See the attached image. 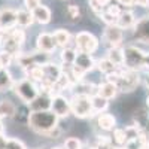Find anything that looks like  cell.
<instances>
[{
	"label": "cell",
	"instance_id": "6da1fadb",
	"mask_svg": "<svg viewBox=\"0 0 149 149\" xmlns=\"http://www.w3.org/2000/svg\"><path fill=\"white\" fill-rule=\"evenodd\" d=\"M58 116L52 110H36L30 112L29 116V127L37 134H46L52 128L58 127Z\"/></svg>",
	"mask_w": 149,
	"mask_h": 149
},
{
	"label": "cell",
	"instance_id": "7a4b0ae2",
	"mask_svg": "<svg viewBox=\"0 0 149 149\" xmlns=\"http://www.w3.org/2000/svg\"><path fill=\"white\" fill-rule=\"evenodd\" d=\"M70 106H72V113L76 118H90L94 113L93 104H91V97L84 95V94H73L70 98Z\"/></svg>",
	"mask_w": 149,
	"mask_h": 149
},
{
	"label": "cell",
	"instance_id": "3957f363",
	"mask_svg": "<svg viewBox=\"0 0 149 149\" xmlns=\"http://www.w3.org/2000/svg\"><path fill=\"white\" fill-rule=\"evenodd\" d=\"M143 61H145V51L134 45L124 48V67L139 72L143 69Z\"/></svg>",
	"mask_w": 149,
	"mask_h": 149
},
{
	"label": "cell",
	"instance_id": "277c9868",
	"mask_svg": "<svg viewBox=\"0 0 149 149\" xmlns=\"http://www.w3.org/2000/svg\"><path fill=\"white\" fill-rule=\"evenodd\" d=\"M14 91L21 98V102H24L26 104H29L30 102H33L34 98L39 95V88H37L36 82H33L29 78L27 79H22L19 82H15Z\"/></svg>",
	"mask_w": 149,
	"mask_h": 149
},
{
	"label": "cell",
	"instance_id": "5b68a950",
	"mask_svg": "<svg viewBox=\"0 0 149 149\" xmlns=\"http://www.w3.org/2000/svg\"><path fill=\"white\" fill-rule=\"evenodd\" d=\"M98 39L90 31H79L74 36V48L79 52H86V54H94L98 49Z\"/></svg>",
	"mask_w": 149,
	"mask_h": 149
},
{
	"label": "cell",
	"instance_id": "8992f818",
	"mask_svg": "<svg viewBox=\"0 0 149 149\" xmlns=\"http://www.w3.org/2000/svg\"><path fill=\"white\" fill-rule=\"evenodd\" d=\"M140 84V76L139 72L136 70H130L125 67H121V76L118 79V90L122 93H131L137 88V85Z\"/></svg>",
	"mask_w": 149,
	"mask_h": 149
},
{
	"label": "cell",
	"instance_id": "52a82bcc",
	"mask_svg": "<svg viewBox=\"0 0 149 149\" xmlns=\"http://www.w3.org/2000/svg\"><path fill=\"white\" fill-rule=\"evenodd\" d=\"M51 110L58 118H67L72 113V106H70V98L64 97L63 94H57L52 97V104Z\"/></svg>",
	"mask_w": 149,
	"mask_h": 149
},
{
	"label": "cell",
	"instance_id": "ba28073f",
	"mask_svg": "<svg viewBox=\"0 0 149 149\" xmlns=\"http://www.w3.org/2000/svg\"><path fill=\"white\" fill-rule=\"evenodd\" d=\"M103 40L110 46H121L122 40H124V31L119 26L116 24H110V26H106L104 33H103Z\"/></svg>",
	"mask_w": 149,
	"mask_h": 149
},
{
	"label": "cell",
	"instance_id": "9c48e42d",
	"mask_svg": "<svg viewBox=\"0 0 149 149\" xmlns=\"http://www.w3.org/2000/svg\"><path fill=\"white\" fill-rule=\"evenodd\" d=\"M36 49L40 52L52 54L57 49V42L51 33H40L36 39Z\"/></svg>",
	"mask_w": 149,
	"mask_h": 149
},
{
	"label": "cell",
	"instance_id": "30bf717a",
	"mask_svg": "<svg viewBox=\"0 0 149 149\" xmlns=\"http://www.w3.org/2000/svg\"><path fill=\"white\" fill-rule=\"evenodd\" d=\"M73 66H76L78 69H81L84 73H88L91 70H94L97 67V61L94 60L93 54H86V52H79L76 54Z\"/></svg>",
	"mask_w": 149,
	"mask_h": 149
},
{
	"label": "cell",
	"instance_id": "8fae6325",
	"mask_svg": "<svg viewBox=\"0 0 149 149\" xmlns=\"http://www.w3.org/2000/svg\"><path fill=\"white\" fill-rule=\"evenodd\" d=\"M0 27L5 31H9L14 27H17V10L10 8L0 9Z\"/></svg>",
	"mask_w": 149,
	"mask_h": 149
},
{
	"label": "cell",
	"instance_id": "7c38bea8",
	"mask_svg": "<svg viewBox=\"0 0 149 149\" xmlns=\"http://www.w3.org/2000/svg\"><path fill=\"white\" fill-rule=\"evenodd\" d=\"M43 73H45V78L42 82H49V84H57L58 78L61 76L63 73V67H60L58 64L49 61V63L43 64Z\"/></svg>",
	"mask_w": 149,
	"mask_h": 149
},
{
	"label": "cell",
	"instance_id": "4fadbf2b",
	"mask_svg": "<svg viewBox=\"0 0 149 149\" xmlns=\"http://www.w3.org/2000/svg\"><path fill=\"white\" fill-rule=\"evenodd\" d=\"M51 104H52V97L48 95V94L40 93L33 102L29 103V107H30L31 112H36V110H51Z\"/></svg>",
	"mask_w": 149,
	"mask_h": 149
},
{
	"label": "cell",
	"instance_id": "5bb4252c",
	"mask_svg": "<svg viewBox=\"0 0 149 149\" xmlns=\"http://www.w3.org/2000/svg\"><path fill=\"white\" fill-rule=\"evenodd\" d=\"M134 36L137 37L139 40H142L145 43H149V17H145L140 21L136 22Z\"/></svg>",
	"mask_w": 149,
	"mask_h": 149
},
{
	"label": "cell",
	"instance_id": "9a60e30c",
	"mask_svg": "<svg viewBox=\"0 0 149 149\" xmlns=\"http://www.w3.org/2000/svg\"><path fill=\"white\" fill-rule=\"evenodd\" d=\"M33 18H34V22L37 24H42V26H45V24H49L52 19V12L51 9H49L48 6H37L34 10H33Z\"/></svg>",
	"mask_w": 149,
	"mask_h": 149
},
{
	"label": "cell",
	"instance_id": "2e32d148",
	"mask_svg": "<svg viewBox=\"0 0 149 149\" xmlns=\"http://www.w3.org/2000/svg\"><path fill=\"white\" fill-rule=\"evenodd\" d=\"M136 22H137V19H136V17L131 10H122L118 17L116 26H119L122 30H128V29H134Z\"/></svg>",
	"mask_w": 149,
	"mask_h": 149
},
{
	"label": "cell",
	"instance_id": "e0dca14e",
	"mask_svg": "<svg viewBox=\"0 0 149 149\" xmlns=\"http://www.w3.org/2000/svg\"><path fill=\"white\" fill-rule=\"evenodd\" d=\"M119 90H118V86L115 84H112L109 81L100 84V85H97V94H100L102 97L107 98V100H110V98H115L118 95Z\"/></svg>",
	"mask_w": 149,
	"mask_h": 149
},
{
	"label": "cell",
	"instance_id": "ac0fdd59",
	"mask_svg": "<svg viewBox=\"0 0 149 149\" xmlns=\"http://www.w3.org/2000/svg\"><path fill=\"white\" fill-rule=\"evenodd\" d=\"M15 85V79L12 76V73L9 72V69H0V93H5L14 88Z\"/></svg>",
	"mask_w": 149,
	"mask_h": 149
},
{
	"label": "cell",
	"instance_id": "d6986e66",
	"mask_svg": "<svg viewBox=\"0 0 149 149\" xmlns=\"http://www.w3.org/2000/svg\"><path fill=\"white\" fill-rule=\"evenodd\" d=\"M97 125L100 127L102 130H104V131H110V130H113L115 125H116V118L113 115H110V113H106V112L98 113Z\"/></svg>",
	"mask_w": 149,
	"mask_h": 149
},
{
	"label": "cell",
	"instance_id": "ffe728a7",
	"mask_svg": "<svg viewBox=\"0 0 149 149\" xmlns=\"http://www.w3.org/2000/svg\"><path fill=\"white\" fill-rule=\"evenodd\" d=\"M72 88H73V94H84V95H90V97L97 94V85L84 82V81H79L76 84H73Z\"/></svg>",
	"mask_w": 149,
	"mask_h": 149
},
{
	"label": "cell",
	"instance_id": "44dd1931",
	"mask_svg": "<svg viewBox=\"0 0 149 149\" xmlns=\"http://www.w3.org/2000/svg\"><path fill=\"white\" fill-rule=\"evenodd\" d=\"M34 22L33 18V12L29 9H19L17 10V26L22 27V29H27L30 27L31 24Z\"/></svg>",
	"mask_w": 149,
	"mask_h": 149
},
{
	"label": "cell",
	"instance_id": "7402d4cb",
	"mask_svg": "<svg viewBox=\"0 0 149 149\" xmlns=\"http://www.w3.org/2000/svg\"><path fill=\"white\" fill-rule=\"evenodd\" d=\"M107 58L118 67H124V49L121 46H110L107 49Z\"/></svg>",
	"mask_w": 149,
	"mask_h": 149
},
{
	"label": "cell",
	"instance_id": "603a6c76",
	"mask_svg": "<svg viewBox=\"0 0 149 149\" xmlns=\"http://www.w3.org/2000/svg\"><path fill=\"white\" fill-rule=\"evenodd\" d=\"M91 104H93L94 113L98 115V113H103V112L107 110L109 100H107V98H104V97H102L100 94H94V95H91Z\"/></svg>",
	"mask_w": 149,
	"mask_h": 149
},
{
	"label": "cell",
	"instance_id": "cb8c5ba5",
	"mask_svg": "<svg viewBox=\"0 0 149 149\" xmlns=\"http://www.w3.org/2000/svg\"><path fill=\"white\" fill-rule=\"evenodd\" d=\"M76 48H70V46H66V48H61V52H60V60L64 66H72L74 63V58H76Z\"/></svg>",
	"mask_w": 149,
	"mask_h": 149
},
{
	"label": "cell",
	"instance_id": "d4e9b609",
	"mask_svg": "<svg viewBox=\"0 0 149 149\" xmlns=\"http://www.w3.org/2000/svg\"><path fill=\"white\" fill-rule=\"evenodd\" d=\"M52 36H54V39H55V42H57V46H60V48L69 46V43H70V40H72V34H70L67 30H64V29L55 30Z\"/></svg>",
	"mask_w": 149,
	"mask_h": 149
},
{
	"label": "cell",
	"instance_id": "484cf974",
	"mask_svg": "<svg viewBox=\"0 0 149 149\" xmlns=\"http://www.w3.org/2000/svg\"><path fill=\"white\" fill-rule=\"evenodd\" d=\"M97 69L100 70L103 74H110V73H113V72H116L118 69H121V67H118L116 64H113L112 61L106 57V58H102V60H98L97 61Z\"/></svg>",
	"mask_w": 149,
	"mask_h": 149
},
{
	"label": "cell",
	"instance_id": "4316f807",
	"mask_svg": "<svg viewBox=\"0 0 149 149\" xmlns=\"http://www.w3.org/2000/svg\"><path fill=\"white\" fill-rule=\"evenodd\" d=\"M15 112H17V107L10 100L0 102V118H14Z\"/></svg>",
	"mask_w": 149,
	"mask_h": 149
},
{
	"label": "cell",
	"instance_id": "83f0119b",
	"mask_svg": "<svg viewBox=\"0 0 149 149\" xmlns=\"http://www.w3.org/2000/svg\"><path fill=\"white\" fill-rule=\"evenodd\" d=\"M27 72V78L31 79L33 82H42L43 78H45V73H43V66H39V64H36L33 67H30Z\"/></svg>",
	"mask_w": 149,
	"mask_h": 149
},
{
	"label": "cell",
	"instance_id": "f1b7e54d",
	"mask_svg": "<svg viewBox=\"0 0 149 149\" xmlns=\"http://www.w3.org/2000/svg\"><path fill=\"white\" fill-rule=\"evenodd\" d=\"M8 34H9L15 42H18L21 46L24 45V42H26V31H24L22 27H19V26H17V27H14L12 30H9Z\"/></svg>",
	"mask_w": 149,
	"mask_h": 149
},
{
	"label": "cell",
	"instance_id": "f546056e",
	"mask_svg": "<svg viewBox=\"0 0 149 149\" xmlns=\"http://www.w3.org/2000/svg\"><path fill=\"white\" fill-rule=\"evenodd\" d=\"M112 140H113L118 146H125L127 143V134L124 128H113V136H112Z\"/></svg>",
	"mask_w": 149,
	"mask_h": 149
},
{
	"label": "cell",
	"instance_id": "4dcf8cb0",
	"mask_svg": "<svg viewBox=\"0 0 149 149\" xmlns=\"http://www.w3.org/2000/svg\"><path fill=\"white\" fill-rule=\"evenodd\" d=\"M30 107H27V106H21L19 109H17V112H15V118L19 121V122H22V121H26V122H29V116H30Z\"/></svg>",
	"mask_w": 149,
	"mask_h": 149
},
{
	"label": "cell",
	"instance_id": "1f68e13d",
	"mask_svg": "<svg viewBox=\"0 0 149 149\" xmlns=\"http://www.w3.org/2000/svg\"><path fill=\"white\" fill-rule=\"evenodd\" d=\"M14 58H15V55H12V54H9V52H6V51H0V63H2V67H5V69H9L10 67V64L14 63Z\"/></svg>",
	"mask_w": 149,
	"mask_h": 149
},
{
	"label": "cell",
	"instance_id": "d6a6232c",
	"mask_svg": "<svg viewBox=\"0 0 149 149\" xmlns=\"http://www.w3.org/2000/svg\"><path fill=\"white\" fill-rule=\"evenodd\" d=\"M64 149H82V142L78 137H69L64 142Z\"/></svg>",
	"mask_w": 149,
	"mask_h": 149
},
{
	"label": "cell",
	"instance_id": "836d02e7",
	"mask_svg": "<svg viewBox=\"0 0 149 149\" xmlns=\"http://www.w3.org/2000/svg\"><path fill=\"white\" fill-rule=\"evenodd\" d=\"M5 149H27L26 148V145H24L21 140H18V139H8L6 140V146H5Z\"/></svg>",
	"mask_w": 149,
	"mask_h": 149
},
{
	"label": "cell",
	"instance_id": "e575fe53",
	"mask_svg": "<svg viewBox=\"0 0 149 149\" xmlns=\"http://www.w3.org/2000/svg\"><path fill=\"white\" fill-rule=\"evenodd\" d=\"M67 15H69V18H70L72 21L79 19V17H81L79 6H78V5H70V6L67 8Z\"/></svg>",
	"mask_w": 149,
	"mask_h": 149
},
{
	"label": "cell",
	"instance_id": "d590c367",
	"mask_svg": "<svg viewBox=\"0 0 149 149\" xmlns=\"http://www.w3.org/2000/svg\"><path fill=\"white\" fill-rule=\"evenodd\" d=\"M98 17H100V19H102L103 22H106V26H110V24H116V21H118V18H116V17L110 15L109 12H106V10H103Z\"/></svg>",
	"mask_w": 149,
	"mask_h": 149
},
{
	"label": "cell",
	"instance_id": "8d00e7d4",
	"mask_svg": "<svg viewBox=\"0 0 149 149\" xmlns=\"http://www.w3.org/2000/svg\"><path fill=\"white\" fill-rule=\"evenodd\" d=\"M88 5H90V8H91V10L94 12V14H95L97 17H98V15H100V14H102V12L104 10V9H103L104 6H103V5H100V3H98V2H97V0H88Z\"/></svg>",
	"mask_w": 149,
	"mask_h": 149
},
{
	"label": "cell",
	"instance_id": "74e56055",
	"mask_svg": "<svg viewBox=\"0 0 149 149\" xmlns=\"http://www.w3.org/2000/svg\"><path fill=\"white\" fill-rule=\"evenodd\" d=\"M106 12H109L110 15H113V17H119V14L122 12V9H121V5L119 3H113V5H109L107 6V9H104Z\"/></svg>",
	"mask_w": 149,
	"mask_h": 149
},
{
	"label": "cell",
	"instance_id": "f35d334b",
	"mask_svg": "<svg viewBox=\"0 0 149 149\" xmlns=\"http://www.w3.org/2000/svg\"><path fill=\"white\" fill-rule=\"evenodd\" d=\"M42 3H40V0H24V6H26V9H29V10H34L37 6H40Z\"/></svg>",
	"mask_w": 149,
	"mask_h": 149
},
{
	"label": "cell",
	"instance_id": "ab89813d",
	"mask_svg": "<svg viewBox=\"0 0 149 149\" xmlns=\"http://www.w3.org/2000/svg\"><path fill=\"white\" fill-rule=\"evenodd\" d=\"M134 6H142V8H149V0H134Z\"/></svg>",
	"mask_w": 149,
	"mask_h": 149
},
{
	"label": "cell",
	"instance_id": "60d3db41",
	"mask_svg": "<svg viewBox=\"0 0 149 149\" xmlns=\"http://www.w3.org/2000/svg\"><path fill=\"white\" fill-rule=\"evenodd\" d=\"M121 6H134V0H116Z\"/></svg>",
	"mask_w": 149,
	"mask_h": 149
},
{
	"label": "cell",
	"instance_id": "b9f144b4",
	"mask_svg": "<svg viewBox=\"0 0 149 149\" xmlns=\"http://www.w3.org/2000/svg\"><path fill=\"white\" fill-rule=\"evenodd\" d=\"M143 69L149 72V52H145V61H143Z\"/></svg>",
	"mask_w": 149,
	"mask_h": 149
},
{
	"label": "cell",
	"instance_id": "7bdbcfd3",
	"mask_svg": "<svg viewBox=\"0 0 149 149\" xmlns=\"http://www.w3.org/2000/svg\"><path fill=\"white\" fill-rule=\"evenodd\" d=\"M6 137H5V136L3 134H0V149H5V146H6Z\"/></svg>",
	"mask_w": 149,
	"mask_h": 149
},
{
	"label": "cell",
	"instance_id": "ee69618b",
	"mask_svg": "<svg viewBox=\"0 0 149 149\" xmlns=\"http://www.w3.org/2000/svg\"><path fill=\"white\" fill-rule=\"evenodd\" d=\"M97 2L100 3V5H103V6H107V5H109V2H110V0H97Z\"/></svg>",
	"mask_w": 149,
	"mask_h": 149
},
{
	"label": "cell",
	"instance_id": "f6af8a7d",
	"mask_svg": "<svg viewBox=\"0 0 149 149\" xmlns=\"http://www.w3.org/2000/svg\"><path fill=\"white\" fill-rule=\"evenodd\" d=\"M3 133H5V125L2 122V118H0V134H3Z\"/></svg>",
	"mask_w": 149,
	"mask_h": 149
},
{
	"label": "cell",
	"instance_id": "bcb514c9",
	"mask_svg": "<svg viewBox=\"0 0 149 149\" xmlns=\"http://www.w3.org/2000/svg\"><path fill=\"white\" fill-rule=\"evenodd\" d=\"M3 34H5V30L0 27V40H2V37H3Z\"/></svg>",
	"mask_w": 149,
	"mask_h": 149
},
{
	"label": "cell",
	"instance_id": "7dc6e473",
	"mask_svg": "<svg viewBox=\"0 0 149 149\" xmlns=\"http://www.w3.org/2000/svg\"><path fill=\"white\" fill-rule=\"evenodd\" d=\"M146 106L149 107V95H148V98H146Z\"/></svg>",
	"mask_w": 149,
	"mask_h": 149
},
{
	"label": "cell",
	"instance_id": "c3c4849f",
	"mask_svg": "<svg viewBox=\"0 0 149 149\" xmlns=\"http://www.w3.org/2000/svg\"><path fill=\"white\" fill-rule=\"evenodd\" d=\"M142 149H149V145H145V146H143Z\"/></svg>",
	"mask_w": 149,
	"mask_h": 149
},
{
	"label": "cell",
	"instance_id": "681fc988",
	"mask_svg": "<svg viewBox=\"0 0 149 149\" xmlns=\"http://www.w3.org/2000/svg\"><path fill=\"white\" fill-rule=\"evenodd\" d=\"M52 149H63V148H58V146H57V148H52Z\"/></svg>",
	"mask_w": 149,
	"mask_h": 149
},
{
	"label": "cell",
	"instance_id": "f907efd6",
	"mask_svg": "<svg viewBox=\"0 0 149 149\" xmlns=\"http://www.w3.org/2000/svg\"><path fill=\"white\" fill-rule=\"evenodd\" d=\"M0 69H3V67H2V63H0Z\"/></svg>",
	"mask_w": 149,
	"mask_h": 149
}]
</instances>
